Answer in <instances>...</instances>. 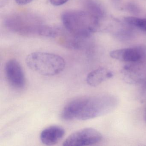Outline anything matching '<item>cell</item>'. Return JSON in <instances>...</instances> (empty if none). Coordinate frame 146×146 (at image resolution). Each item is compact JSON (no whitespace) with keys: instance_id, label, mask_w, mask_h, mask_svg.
<instances>
[{"instance_id":"9a60e30c","label":"cell","mask_w":146,"mask_h":146,"mask_svg":"<svg viewBox=\"0 0 146 146\" xmlns=\"http://www.w3.org/2000/svg\"><path fill=\"white\" fill-rule=\"evenodd\" d=\"M143 118H144L145 122H146V108H145V110H144V113H143Z\"/></svg>"},{"instance_id":"30bf717a","label":"cell","mask_w":146,"mask_h":146,"mask_svg":"<svg viewBox=\"0 0 146 146\" xmlns=\"http://www.w3.org/2000/svg\"><path fill=\"white\" fill-rule=\"evenodd\" d=\"M85 11L101 21L105 16V11L101 4L97 0H84Z\"/></svg>"},{"instance_id":"4fadbf2b","label":"cell","mask_w":146,"mask_h":146,"mask_svg":"<svg viewBox=\"0 0 146 146\" xmlns=\"http://www.w3.org/2000/svg\"><path fill=\"white\" fill-rule=\"evenodd\" d=\"M127 8H128V10L129 11H130L131 13H137L139 12V9L135 5H133L132 4L129 5L127 6Z\"/></svg>"},{"instance_id":"7a4b0ae2","label":"cell","mask_w":146,"mask_h":146,"mask_svg":"<svg viewBox=\"0 0 146 146\" xmlns=\"http://www.w3.org/2000/svg\"><path fill=\"white\" fill-rule=\"evenodd\" d=\"M61 20L67 32L86 40L100 27V21L85 11L71 10L64 12L61 15Z\"/></svg>"},{"instance_id":"8fae6325","label":"cell","mask_w":146,"mask_h":146,"mask_svg":"<svg viewBox=\"0 0 146 146\" xmlns=\"http://www.w3.org/2000/svg\"><path fill=\"white\" fill-rule=\"evenodd\" d=\"M123 21L129 26L137 28L146 33V18L127 17L124 18Z\"/></svg>"},{"instance_id":"52a82bcc","label":"cell","mask_w":146,"mask_h":146,"mask_svg":"<svg viewBox=\"0 0 146 146\" xmlns=\"http://www.w3.org/2000/svg\"><path fill=\"white\" fill-rule=\"evenodd\" d=\"M144 53L139 48H128L111 51L110 56L113 59L122 62L136 63L142 59Z\"/></svg>"},{"instance_id":"6da1fadb","label":"cell","mask_w":146,"mask_h":146,"mask_svg":"<svg viewBox=\"0 0 146 146\" xmlns=\"http://www.w3.org/2000/svg\"><path fill=\"white\" fill-rule=\"evenodd\" d=\"M117 105V99L110 94L83 96L68 102L63 108L61 117L66 121L88 120L111 112Z\"/></svg>"},{"instance_id":"5bb4252c","label":"cell","mask_w":146,"mask_h":146,"mask_svg":"<svg viewBox=\"0 0 146 146\" xmlns=\"http://www.w3.org/2000/svg\"><path fill=\"white\" fill-rule=\"evenodd\" d=\"M34 0H15L16 3L19 5H25L29 4Z\"/></svg>"},{"instance_id":"ba28073f","label":"cell","mask_w":146,"mask_h":146,"mask_svg":"<svg viewBox=\"0 0 146 146\" xmlns=\"http://www.w3.org/2000/svg\"><path fill=\"white\" fill-rule=\"evenodd\" d=\"M65 135V130L58 125H52L47 127L42 131L40 139L42 143L52 146L60 141Z\"/></svg>"},{"instance_id":"3957f363","label":"cell","mask_w":146,"mask_h":146,"mask_svg":"<svg viewBox=\"0 0 146 146\" xmlns=\"http://www.w3.org/2000/svg\"><path fill=\"white\" fill-rule=\"evenodd\" d=\"M26 64L35 72L47 76H56L65 67V61L58 54L44 52H35L27 56Z\"/></svg>"},{"instance_id":"7c38bea8","label":"cell","mask_w":146,"mask_h":146,"mask_svg":"<svg viewBox=\"0 0 146 146\" xmlns=\"http://www.w3.org/2000/svg\"><path fill=\"white\" fill-rule=\"evenodd\" d=\"M69 0H49L50 3L54 6H59L64 5Z\"/></svg>"},{"instance_id":"5b68a950","label":"cell","mask_w":146,"mask_h":146,"mask_svg":"<svg viewBox=\"0 0 146 146\" xmlns=\"http://www.w3.org/2000/svg\"><path fill=\"white\" fill-rule=\"evenodd\" d=\"M101 133L96 129L86 128L71 134L63 143L64 146H90L99 143L102 140Z\"/></svg>"},{"instance_id":"8992f818","label":"cell","mask_w":146,"mask_h":146,"mask_svg":"<svg viewBox=\"0 0 146 146\" xmlns=\"http://www.w3.org/2000/svg\"><path fill=\"white\" fill-rule=\"evenodd\" d=\"M6 77L10 85L14 88H23L26 83L25 76L20 63L13 59L8 60L5 66Z\"/></svg>"},{"instance_id":"9c48e42d","label":"cell","mask_w":146,"mask_h":146,"mask_svg":"<svg viewBox=\"0 0 146 146\" xmlns=\"http://www.w3.org/2000/svg\"><path fill=\"white\" fill-rule=\"evenodd\" d=\"M113 76V74L111 70L105 67H100L88 74L86 82L90 86L95 87Z\"/></svg>"},{"instance_id":"277c9868","label":"cell","mask_w":146,"mask_h":146,"mask_svg":"<svg viewBox=\"0 0 146 146\" xmlns=\"http://www.w3.org/2000/svg\"><path fill=\"white\" fill-rule=\"evenodd\" d=\"M8 29L21 35L40 36L45 25L42 20L35 15L19 13L9 16L5 21Z\"/></svg>"}]
</instances>
